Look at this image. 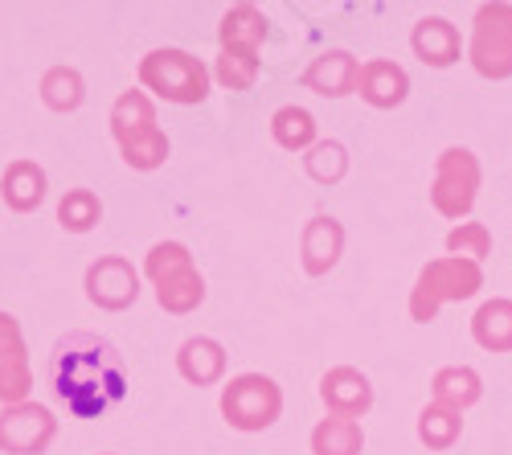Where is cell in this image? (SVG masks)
Masks as SVG:
<instances>
[{"label":"cell","instance_id":"6da1fadb","mask_svg":"<svg viewBox=\"0 0 512 455\" xmlns=\"http://www.w3.org/2000/svg\"><path fill=\"white\" fill-rule=\"evenodd\" d=\"M50 382L62 406L78 419H99L127 394V374L115 345L95 333H70L58 341Z\"/></svg>","mask_w":512,"mask_h":455},{"label":"cell","instance_id":"7a4b0ae2","mask_svg":"<svg viewBox=\"0 0 512 455\" xmlns=\"http://www.w3.org/2000/svg\"><path fill=\"white\" fill-rule=\"evenodd\" d=\"M484 287V271L480 263L472 259H435V263H426L418 283H414V296H410V316L418 324L426 320H435V312L447 304V300H472L476 292Z\"/></svg>","mask_w":512,"mask_h":455},{"label":"cell","instance_id":"3957f363","mask_svg":"<svg viewBox=\"0 0 512 455\" xmlns=\"http://www.w3.org/2000/svg\"><path fill=\"white\" fill-rule=\"evenodd\" d=\"M115 136L123 144V156L127 164H136V169H156V164H164L168 156V140L160 136L156 128V111L152 103L144 99V91H127L119 103H115Z\"/></svg>","mask_w":512,"mask_h":455},{"label":"cell","instance_id":"277c9868","mask_svg":"<svg viewBox=\"0 0 512 455\" xmlns=\"http://www.w3.org/2000/svg\"><path fill=\"white\" fill-rule=\"evenodd\" d=\"M472 66L476 74L500 82L512 78V5L496 0V5L476 9V29H472Z\"/></svg>","mask_w":512,"mask_h":455},{"label":"cell","instance_id":"5b68a950","mask_svg":"<svg viewBox=\"0 0 512 455\" xmlns=\"http://www.w3.org/2000/svg\"><path fill=\"white\" fill-rule=\"evenodd\" d=\"M480 197V160L472 148H447L439 156L431 201L443 218H467Z\"/></svg>","mask_w":512,"mask_h":455},{"label":"cell","instance_id":"8992f818","mask_svg":"<svg viewBox=\"0 0 512 455\" xmlns=\"http://www.w3.org/2000/svg\"><path fill=\"white\" fill-rule=\"evenodd\" d=\"M140 78L148 87L173 103H201L209 95V74L205 66L185 50H156L144 58Z\"/></svg>","mask_w":512,"mask_h":455},{"label":"cell","instance_id":"52a82bcc","mask_svg":"<svg viewBox=\"0 0 512 455\" xmlns=\"http://www.w3.org/2000/svg\"><path fill=\"white\" fill-rule=\"evenodd\" d=\"M279 410H283V394L263 374L234 378L226 386V394H222V415L238 431H263V427H271L279 419Z\"/></svg>","mask_w":512,"mask_h":455},{"label":"cell","instance_id":"ba28073f","mask_svg":"<svg viewBox=\"0 0 512 455\" xmlns=\"http://www.w3.org/2000/svg\"><path fill=\"white\" fill-rule=\"evenodd\" d=\"M50 439H54V419L46 406L17 402L13 410L0 415V447L13 455H37V451H46Z\"/></svg>","mask_w":512,"mask_h":455},{"label":"cell","instance_id":"9c48e42d","mask_svg":"<svg viewBox=\"0 0 512 455\" xmlns=\"http://www.w3.org/2000/svg\"><path fill=\"white\" fill-rule=\"evenodd\" d=\"M87 292L99 308H127L136 296H140V279L132 271V263H123V259H99L91 271H87Z\"/></svg>","mask_w":512,"mask_h":455},{"label":"cell","instance_id":"30bf717a","mask_svg":"<svg viewBox=\"0 0 512 455\" xmlns=\"http://www.w3.org/2000/svg\"><path fill=\"white\" fill-rule=\"evenodd\" d=\"M357 95H361L369 107L386 111V107L406 103L410 78H406L402 66H394V62H386V58H373V62H365V66L357 70Z\"/></svg>","mask_w":512,"mask_h":455},{"label":"cell","instance_id":"8fae6325","mask_svg":"<svg viewBox=\"0 0 512 455\" xmlns=\"http://www.w3.org/2000/svg\"><path fill=\"white\" fill-rule=\"evenodd\" d=\"M320 394H324V402L332 406V415H345V419H361L365 410L373 406V386H369V378L357 374V369H349V365H340V369H332V374H324Z\"/></svg>","mask_w":512,"mask_h":455},{"label":"cell","instance_id":"7c38bea8","mask_svg":"<svg viewBox=\"0 0 512 455\" xmlns=\"http://www.w3.org/2000/svg\"><path fill=\"white\" fill-rule=\"evenodd\" d=\"M410 46L426 66L447 70L451 62H459V29L451 21H443V17H426V21L414 25Z\"/></svg>","mask_w":512,"mask_h":455},{"label":"cell","instance_id":"4fadbf2b","mask_svg":"<svg viewBox=\"0 0 512 455\" xmlns=\"http://www.w3.org/2000/svg\"><path fill=\"white\" fill-rule=\"evenodd\" d=\"M29 390V374H25V345L13 316H0V398L5 402H21Z\"/></svg>","mask_w":512,"mask_h":455},{"label":"cell","instance_id":"5bb4252c","mask_svg":"<svg viewBox=\"0 0 512 455\" xmlns=\"http://www.w3.org/2000/svg\"><path fill=\"white\" fill-rule=\"evenodd\" d=\"M357 58L353 54H345V50H328V54H320L312 66H308V74H304V87H312L316 95H349V91H357Z\"/></svg>","mask_w":512,"mask_h":455},{"label":"cell","instance_id":"9a60e30c","mask_svg":"<svg viewBox=\"0 0 512 455\" xmlns=\"http://www.w3.org/2000/svg\"><path fill=\"white\" fill-rule=\"evenodd\" d=\"M340 246H345V230H340L336 218H312L304 230V267L312 275H324L336 267Z\"/></svg>","mask_w":512,"mask_h":455},{"label":"cell","instance_id":"2e32d148","mask_svg":"<svg viewBox=\"0 0 512 455\" xmlns=\"http://www.w3.org/2000/svg\"><path fill=\"white\" fill-rule=\"evenodd\" d=\"M472 337L488 353H512V300H488L472 316Z\"/></svg>","mask_w":512,"mask_h":455},{"label":"cell","instance_id":"e0dca14e","mask_svg":"<svg viewBox=\"0 0 512 455\" xmlns=\"http://www.w3.org/2000/svg\"><path fill=\"white\" fill-rule=\"evenodd\" d=\"M361 447H365L361 423L357 419H345V415H328L312 431V451L316 455H361Z\"/></svg>","mask_w":512,"mask_h":455},{"label":"cell","instance_id":"ac0fdd59","mask_svg":"<svg viewBox=\"0 0 512 455\" xmlns=\"http://www.w3.org/2000/svg\"><path fill=\"white\" fill-rule=\"evenodd\" d=\"M431 386H435V402L455 406V410L480 402V394H484L480 374H476V369H467V365H447V369H439Z\"/></svg>","mask_w":512,"mask_h":455},{"label":"cell","instance_id":"d6986e66","mask_svg":"<svg viewBox=\"0 0 512 455\" xmlns=\"http://www.w3.org/2000/svg\"><path fill=\"white\" fill-rule=\"evenodd\" d=\"M463 435V410L455 406H443V402H431L418 415V439L435 451H447L455 439Z\"/></svg>","mask_w":512,"mask_h":455},{"label":"cell","instance_id":"ffe728a7","mask_svg":"<svg viewBox=\"0 0 512 455\" xmlns=\"http://www.w3.org/2000/svg\"><path fill=\"white\" fill-rule=\"evenodd\" d=\"M156 296H160V304H164L168 312H189V308L201 304L205 287H201V275H197L193 263H189V267H177V271L160 275V279H156Z\"/></svg>","mask_w":512,"mask_h":455},{"label":"cell","instance_id":"44dd1931","mask_svg":"<svg viewBox=\"0 0 512 455\" xmlns=\"http://www.w3.org/2000/svg\"><path fill=\"white\" fill-rule=\"evenodd\" d=\"M41 197H46V177H41L37 164L33 160L9 164V173H5V201L13 205V210H37Z\"/></svg>","mask_w":512,"mask_h":455},{"label":"cell","instance_id":"7402d4cb","mask_svg":"<svg viewBox=\"0 0 512 455\" xmlns=\"http://www.w3.org/2000/svg\"><path fill=\"white\" fill-rule=\"evenodd\" d=\"M263 33H267V21L254 13V9L242 5V9L226 13V21H222V46L234 50V54H250V58H254V50H259Z\"/></svg>","mask_w":512,"mask_h":455},{"label":"cell","instance_id":"603a6c76","mask_svg":"<svg viewBox=\"0 0 512 455\" xmlns=\"http://www.w3.org/2000/svg\"><path fill=\"white\" fill-rule=\"evenodd\" d=\"M222 365H226V353H222L218 341H205V337L185 341V349H181V374L189 382H197V386L213 382V378L222 374Z\"/></svg>","mask_w":512,"mask_h":455},{"label":"cell","instance_id":"cb8c5ba5","mask_svg":"<svg viewBox=\"0 0 512 455\" xmlns=\"http://www.w3.org/2000/svg\"><path fill=\"white\" fill-rule=\"evenodd\" d=\"M447 251H451L455 259L480 263V259H488V251H492V234H488L484 222H459V226L447 234Z\"/></svg>","mask_w":512,"mask_h":455},{"label":"cell","instance_id":"d4e9b609","mask_svg":"<svg viewBox=\"0 0 512 455\" xmlns=\"http://www.w3.org/2000/svg\"><path fill=\"white\" fill-rule=\"evenodd\" d=\"M275 140L283 148H308L316 140V119L304 107H283L275 115Z\"/></svg>","mask_w":512,"mask_h":455},{"label":"cell","instance_id":"484cf974","mask_svg":"<svg viewBox=\"0 0 512 455\" xmlns=\"http://www.w3.org/2000/svg\"><path fill=\"white\" fill-rule=\"evenodd\" d=\"M41 91H46V103L54 111H74L82 103V78L74 70H50L46 82H41Z\"/></svg>","mask_w":512,"mask_h":455},{"label":"cell","instance_id":"4316f807","mask_svg":"<svg viewBox=\"0 0 512 455\" xmlns=\"http://www.w3.org/2000/svg\"><path fill=\"white\" fill-rule=\"evenodd\" d=\"M58 218H62V226H66V230H74V234L91 230V226L99 222V201H95V193H87V189H74V193H66V201H62Z\"/></svg>","mask_w":512,"mask_h":455},{"label":"cell","instance_id":"83f0119b","mask_svg":"<svg viewBox=\"0 0 512 455\" xmlns=\"http://www.w3.org/2000/svg\"><path fill=\"white\" fill-rule=\"evenodd\" d=\"M345 169H349V156H345L340 144H316L312 156H308V173L316 181H340Z\"/></svg>","mask_w":512,"mask_h":455},{"label":"cell","instance_id":"f1b7e54d","mask_svg":"<svg viewBox=\"0 0 512 455\" xmlns=\"http://www.w3.org/2000/svg\"><path fill=\"white\" fill-rule=\"evenodd\" d=\"M254 70H259V58H250V54H234V50H226V54H222V62H218V78L226 82L230 91L250 87V82H254Z\"/></svg>","mask_w":512,"mask_h":455},{"label":"cell","instance_id":"f546056e","mask_svg":"<svg viewBox=\"0 0 512 455\" xmlns=\"http://www.w3.org/2000/svg\"><path fill=\"white\" fill-rule=\"evenodd\" d=\"M177 267H189L185 246H177V242L152 246V255H148V271H152V279H160V275H168V271H177Z\"/></svg>","mask_w":512,"mask_h":455}]
</instances>
